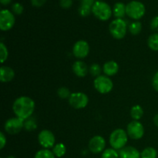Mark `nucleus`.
I'll list each match as a JSON object with an SVG mask.
<instances>
[{"label":"nucleus","instance_id":"obj_4","mask_svg":"<svg viewBox=\"0 0 158 158\" xmlns=\"http://www.w3.org/2000/svg\"><path fill=\"white\" fill-rule=\"evenodd\" d=\"M92 12L96 18L101 21L110 19L113 14V10L107 3L102 1H97L92 8Z\"/></svg>","mask_w":158,"mask_h":158},{"label":"nucleus","instance_id":"obj_30","mask_svg":"<svg viewBox=\"0 0 158 158\" xmlns=\"http://www.w3.org/2000/svg\"><path fill=\"white\" fill-rule=\"evenodd\" d=\"M12 11L13 13L16 14V15H21L24 11V8H23V5H21L20 3L15 2L12 6Z\"/></svg>","mask_w":158,"mask_h":158},{"label":"nucleus","instance_id":"obj_1","mask_svg":"<svg viewBox=\"0 0 158 158\" xmlns=\"http://www.w3.org/2000/svg\"><path fill=\"white\" fill-rule=\"evenodd\" d=\"M35 104L32 98L26 96L19 97L14 101L12 110L14 114L20 119L26 120L31 117L35 110Z\"/></svg>","mask_w":158,"mask_h":158},{"label":"nucleus","instance_id":"obj_33","mask_svg":"<svg viewBox=\"0 0 158 158\" xmlns=\"http://www.w3.org/2000/svg\"><path fill=\"white\" fill-rule=\"evenodd\" d=\"M152 86L154 89L158 92V71L154 75L152 79Z\"/></svg>","mask_w":158,"mask_h":158},{"label":"nucleus","instance_id":"obj_36","mask_svg":"<svg viewBox=\"0 0 158 158\" xmlns=\"http://www.w3.org/2000/svg\"><path fill=\"white\" fill-rule=\"evenodd\" d=\"M11 2H12V0H0V2H1V4L3 5V6H7V5H9Z\"/></svg>","mask_w":158,"mask_h":158},{"label":"nucleus","instance_id":"obj_32","mask_svg":"<svg viewBox=\"0 0 158 158\" xmlns=\"http://www.w3.org/2000/svg\"><path fill=\"white\" fill-rule=\"evenodd\" d=\"M72 0H60V6L63 9H69L72 6Z\"/></svg>","mask_w":158,"mask_h":158},{"label":"nucleus","instance_id":"obj_22","mask_svg":"<svg viewBox=\"0 0 158 158\" xmlns=\"http://www.w3.org/2000/svg\"><path fill=\"white\" fill-rule=\"evenodd\" d=\"M157 151L152 147H148L140 153V158H157Z\"/></svg>","mask_w":158,"mask_h":158},{"label":"nucleus","instance_id":"obj_17","mask_svg":"<svg viewBox=\"0 0 158 158\" xmlns=\"http://www.w3.org/2000/svg\"><path fill=\"white\" fill-rule=\"evenodd\" d=\"M15 77V71L9 66H2L0 69V80L2 83L12 81Z\"/></svg>","mask_w":158,"mask_h":158},{"label":"nucleus","instance_id":"obj_3","mask_svg":"<svg viewBox=\"0 0 158 158\" xmlns=\"http://www.w3.org/2000/svg\"><path fill=\"white\" fill-rule=\"evenodd\" d=\"M110 35L116 40H122L125 37L127 31V25L123 19H116L113 20L109 26Z\"/></svg>","mask_w":158,"mask_h":158},{"label":"nucleus","instance_id":"obj_27","mask_svg":"<svg viewBox=\"0 0 158 158\" xmlns=\"http://www.w3.org/2000/svg\"><path fill=\"white\" fill-rule=\"evenodd\" d=\"M9 56V51L7 47L3 43H0V62L1 63H5Z\"/></svg>","mask_w":158,"mask_h":158},{"label":"nucleus","instance_id":"obj_38","mask_svg":"<svg viewBox=\"0 0 158 158\" xmlns=\"http://www.w3.org/2000/svg\"><path fill=\"white\" fill-rule=\"evenodd\" d=\"M6 158H16V157H14V156H9V157H7Z\"/></svg>","mask_w":158,"mask_h":158},{"label":"nucleus","instance_id":"obj_29","mask_svg":"<svg viewBox=\"0 0 158 158\" xmlns=\"http://www.w3.org/2000/svg\"><path fill=\"white\" fill-rule=\"evenodd\" d=\"M57 95L59 96L60 98L64 100V99H69L71 94L68 88L65 87V86H62V87L59 88L58 90H57Z\"/></svg>","mask_w":158,"mask_h":158},{"label":"nucleus","instance_id":"obj_19","mask_svg":"<svg viewBox=\"0 0 158 158\" xmlns=\"http://www.w3.org/2000/svg\"><path fill=\"white\" fill-rule=\"evenodd\" d=\"M113 14L116 19H122L126 15V6L123 2H117L113 8Z\"/></svg>","mask_w":158,"mask_h":158},{"label":"nucleus","instance_id":"obj_16","mask_svg":"<svg viewBox=\"0 0 158 158\" xmlns=\"http://www.w3.org/2000/svg\"><path fill=\"white\" fill-rule=\"evenodd\" d=\"M103 71L107 77H113L119 71V65L114 60H110L105 63L103 66Z\"/></svg>","mask_w":158,"mask_h":158},{"label":"nucleus","instance_id":"obj_18","mask_svg":"<svg viewBox=\"0 0 158 158\" xmlns=\"http://www.w3.org/2000/svg\"><path fill=\"white\" fill-rule=\"evenodd\" d=\"M94 3V0H82L81 5L78 9L79 14L83 17H86L90 15Z\"/></svg>","mask_w":158,"mask_h":158},{"label":"nucleus","instance_id":"obj_6","mask_svg":"<svg viewBox=\"0 0 158 158\" xmlns=\"http://www.w3.org/2000/svg\"><path fill=\"white\" fill-rule=\"evenodd\" d=\"M94 85L97 92L101 94H109L114 88L113 81L106 75H100L96 77L94 81Z\"/></svg>","mask_w":158,"mask_h":158},{"label":"nucleus","instance_id":"obj_21","mask_svg":"<svg viewBox=\"0 0 158 158\" xmlns=\"http://www.w3.org/2000/svg\"><path fill=\"white\" fill-rule=\"evenodd\" d=\"M52 153L54 154L56 157L60 158L66 154V148L63 143H56L55 146L52 148Z\"/></svg>","mask_w":158,"mask_h":158},{"label":"nucleus","instance_id":"obj_31","mask_svg":"<svg viewBox=\"0 0 158 158\" xmlns=\"http://www.w3.org/2000/svg\"><path fill=\"white\" fill-rule=\"evenodd\" d=\"M151 29L153 31L158 32V15L154 16L151 21Z\"/></svg>","mask_w":158,"mask_h":158},{"label":"nucleus","instance_id":"obj_10","mask_svg":"<svg viewBox=\"0 0 158 158\" xmlns=\"http://www.w3.org/2000/svg\"><path fill=\"white\" fill-rule=\"evenodd\" d=\"M38 141L43 149H50L56 145V137L52 131L43 130L38 135Z\"/></svg>","mask_w":158,"mask_h":158},{"label":"nucleus","instance_id":"obj_12","mask_svg":"<svg viewBox=\"0 0 158 158\" xmlns=\"http://www.w3.org/2000/svg\"><path fill=\"white\" fill-rule=\"evenodd\" d=\"M89 151L93 154H100L103 153L106 148V140L102 136L96 135L89 140L88 144Z\"/></svg>","mask_w":158,"mask_h":158},{"label":"nucleus","instance_id":"obj_20","mask_svg":"<svg viewBox=\"0 0 158 158\" xmlns=\"http://www.w3.org/2000/svg\"><path fill=\"white\" fill-rule=\"evenodd\" d=\"M130 114H131V117L134 119V120H139L143 117V110L140 105H135V106H132Z\"/></svg>","mask_w":158,"mask_h":158},{"label":"nucleus","instance_id":"obj_34","mask_svg":"<svg viewBox=\"0 0 158 158\" xmlns=\"http://www.w3.org/2000/svg\"><path fill=\"white\" fill-rule=\"evenodd\" d=\"M46 0H31V3L35 7H41L46 3Z\"/></svg>","mask_w":158,"mask_h":158},{"label":"nucleus","instance_id":"obj_40","mask_svg":"<svg viewBox=\"0 0 158 158\" xmlns=\"http://www.w3.org/2000/svg\"><path fill=\"white\" fill-rule=\"evenodd\" d=\"M98 1H99V0H98Z\"/></svg>","mask_w":158,"mask_h":158},{"label":"nucleus","instance_id":"obj_7","mask_svg":"<svg viewBox=\"0 0 158 158\" xmlns=\"http://www.w3.org/2000/svg\"><path fill=\"white\" fill-rule=\"evenodd\" d=\"M69 105L73 108L77 110L83 109L87 106L89 103V98L87 95L83 92H76L71 94L70 97L68 99Z\"/></svg>","mask_w":158,"mask_h":158},{"label":"nucleus","instance_id":"obj_14","mask_svg":"<svg viewBox=\"0 0 158 158\" xmlns=\"http://www.w3.org/2000/svg\"><path fill=\"white\" fill-rule=\"evenodd\" d=\"M120 158H140V152L132 146L124 147L119 151Z\"/></svg>","mask_w":158,"mask_h":158},{"label":"nucleus","instance_id":"obj_2","mask_svg":"<svg viewBox=\"0 0 158 158\" xmlns=\"http://www.w3.org/2000/svg\"><path fill=\"white\" fill-rule=\"evenodd\" d=\"M128 135L127 131L121 128H118L113 131L110 135V144L111 148L115 150H121L126 147L128 140Z\"/></svg>","mask_w":158,"mask_h":158},{"label":"nucleus","instance_id":"obj_15","mask_svg":"<svg viewBox=\"0 0 158 158\" xmlns=\"http://www.w3.org/2000/svg\"><path fill=\"white\" fill-rule=\"evenodd\" d=\"M73 72L78 77H84L87 75L88 66L83 61H76L72 66Z\"/></svg>","mask_w":158,"mask_h":158},{"label":"nucleus","instance_id":"obj_24","mask_svg":"<svg viewBox=\"0 0 158 158\" xmlns=\"http://www.w3.org/2000/svg\"><path fill=\"white\" fill-rule=\"evenodd\" d=\"M34 158H56V157L49 149H42L35 153Z\"/></svg>","mask_w":158,"mask_h":158},{"label":"nucleus","instance_id":"obj_23","mask_svg":"<svg viewBox=\"0 0 158 158\" xmlns=\"http://www.w3.org/2000/svg\"><path fill=\"white\" fill-rule=\"evenodd\" d=\"M148 47L153 51H158V33H153L148 40Z\"/></svg>","mask_w":158,"mask_h":158},{"label":"nucleus","instance_id":"obj_39","mask_svg":"<svg viewBox=\"0 0 158 158\" xmlns=\"http://www.w3.org/2000/svg\"><path fill=\"white\" fill-rule=\"evenodd\" d=\"M1 158H2V157H1Z\"/></svg>","mask_w":158,"mask_h":158},{"label":"nucleus","instance_id":"obj_37","mask_svg":"<svg viewBox=\"0 0 158 158\" xmlns=\"http://www.w3.org/2000/svg\"><path fill=\"white\" fill-rule=\"evenodd\" d=\"M154 124H155L156 126H157V127H158V114H156V115L154 116Z\"/></svg>","mask_w":158,"mask_h":158},{"label":"nucleus","instance_id":"obj_8","mask_svg":"<svg viewBox=\"0 0 158 158\" xmlns=\"http://www.w3.org/2000/svg\"><path fill=\"white\" fill-rule=\"evenodd\" d=\"M24 121V120L19 118V117H12V118L9 119L5 123V131L11 135L19 134L23 130V128L25 127Z\"/></svg>","mask_w":158,"mask_h":158},{"label":"nucleus","instance_id":"obj_35","mask_svg":"<svg viewBox=\"0 0 158 158\" xmlns=\"http://www.w3.org/2000/svg\"><path fill=\"white\" fill-rule=\"evenodd\" d=\"M6 144V137L4 133H0V149H3Z\"/></svg>","mask_w":158,"mask_h":158},{"label":"nucleus","instance_id":"obj_9","mask_svg":"<svg viewBox=\"0 0 158 158\" xmlns=\"http://www.w3.org/2000/svg\"><path fill=\"white\" fill-rule=\"evenodd\" d=\"M127 133L130 138L133 140H140L143 137L144 127L140 121L134 120L129 123L127 127Z\"/></svg>","mask_w":158,"mask_h":158},{"label":"nucleus","instance_id":"obj_13","mask_svg":"<svg viewBox=\"0 0 158 158\" xmlns=\"http://www.w3.org/2000/svg\"><path fill=\"white\" fill-rule=\"evenodd\" d=\"M89 46L85 40H79L73 47V54L78 59H84L89 55Z\"/></svg>","mask_w":158,"mask_h":158},{"label":"nucleus","instance_id":"obj_25","mask_svg":"<svg viewBox=\"0 0 158 158\" xmlns=\"http://www.w3.org/2000/svg\"><path fill=\"white\" fill-rule=\"evenodd\" d=\"M142 30V24L140 22L136 21L129 26V31L132 35H137L140 33Z\"/></svg>","mask_w":158,"mask_h":158},{"label":"nucleus","instance_id":"obj_28","mask_svg":"<svg viewBox=\"0 0 158 158\" xmlns=\"http://www.w3.org/2000/svg\"><path fill=\"white\" fill-rule=\"evenodd\" d=\"M101 71V66L99 64H97V63H94V64H92L89 66V73L91 74V76H93V77H99V76H100Z\"/></svg>","mask_w":158,"mask_h":158},{"label":"nucleus","instance_id":"obj_5","mask_svg":"<svg viewBox=\"0 0 158 158\" xmlns=\"http://www.w3.org/2000/svg\"><path fill=\"white\" fill-rule=\"evenodd\" d=\"M146 9L139 1H131L126 6V14L133 19L138 20L144 15Z\"/></svg>","mask_w":158,"mask_h":158},{"label":"nucleus","instance_id":"obj_11","mask_svg":"<svg viewBox=\"0 0 158 158\" xmlns=\"http://www.w3.org/2000/svg\"><path fill=\"white\" fill-rule=\"evenodd\" d=\"M15 19L13 13L8 9H2L0 12V29L2 31H9L14 26Z\"/></svg>","mask_w":158,"mask_h":158},{"label":"nucleus","instance_id":"obj_26","mask_svg":"<svg viewBox=\"0 0 158 158\" xmlns=\"http://www.w3.org/2000/svg\"><path fill=\"white\" fill-rule=\"evenodd\" d=\"M101 158H120L119 152H117V150L114 148H107L103 151L102 153Z\"/></svg>","mask_w":158,"mask_h":158}]
</instances>
